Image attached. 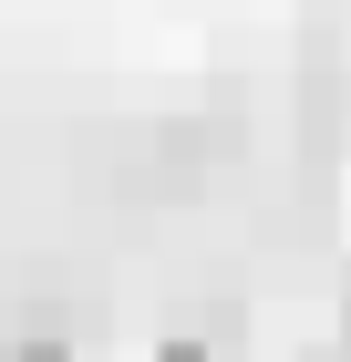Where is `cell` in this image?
I'll use <instances>...</instances> for the list:
<instances>
[{
    "label": "cell",
    "mask_w": 351,
    "mask_h": 362,
    "mask_svg": "<svg viewBox=\"0 0 351 362\" xmlns=\"http://www.w3.org/2000/svg\"><path fill=\"white\" fill-rule=\"evenodd\" d=\"M11 362H73V352H62V341H31V352H11Z\"/></svg>",
    "instance_id": "obj_1"
},
{
    "label": "cell",
    "mask_w": 351,
    "mask_h": 362,
    "mask_svg": "<svg viewBox=\"0 0 351 362\" xmlns=\"http://www.w3.org/2000/svg\"><path fill=\"white\" fill-rule=\"evenodd\" d=\"M165 362H207V352H186V341H176V352H165Z\"/></svg>",
    "instance_id": "obj_2"
}]
</instances>
